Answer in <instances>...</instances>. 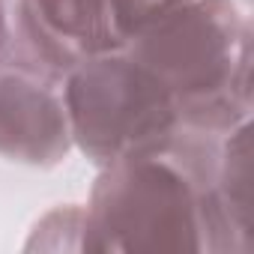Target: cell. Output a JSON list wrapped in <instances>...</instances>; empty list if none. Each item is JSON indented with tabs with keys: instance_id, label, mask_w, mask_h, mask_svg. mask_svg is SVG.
I'll return each instance as SVG.
<instances>
[{
	"instance_id": "cell-1",
	"label": "cell",
	"mask_w": 254,
	"mask_h": 254,
	"mask_svg": "<svg viewBox=\"0 0 254 254\" xmlns=\"http://www.w3.org/2000/svg\"><path fill=\"white\" fill-rule=\"evenodd\" d=\"M221 138L183 129L105 165L84 206V251L242 254L215 194Z\"/></svg>"
},
{
	"instance_id": "cell-2",
	"label": "cell",
	"mask_w": 254,
	"mask_h": 254,
	"mask_svg": "<svg viewBox=\"0 0 254 254\" xmlns=\"http://www.w3.org/2000/svg\"><path fill=\"white\" fill-rule=\"evenodd\" d=\"M126 51L165 87L186 129L221 138L251 120V27L236 0H180Z\"/></svg>"
},
{
	"instance_id": "cell-3",
	"label": "cell",
	"mask_w": 254,
	"mask_h": 254,
	"mask_svg": "<svg viewBox=\"0 0 254 254\" xmlns=\"http://www.w3.org/2000/svg\"><path fill=\"white\" fill-rule=\"evenodd\" d=\"M66 111L72 147L99 168L162 147L186 129L165 87L126 48L69 72Z\"/></svg>"
},
{
	"instance_id": "cell-4",
	"label": "cell",
	"mask_w": 254,
	"mask_h": 254,
	"mask_svg": "<svg viewBox=\"0 0 254 254\" xmlns=\"http://www.w3.org/2000/svg\"><path fill=\"white\" fill-rule=\"evenodd\" d=\"M66 78L27 45L6 39L0 54V159L54 168L72 150Z\"/></svg>"
},
{
	"instance_id": "cell-5",
	"label": "cell",
	"mask_w": 254,
	"mask_h": 254,
	"mask_svg": "<svg viewBox=\"0 0 254 254\" xmlns=\"http://www.w3.org/2000/svg\"><path fill=\"white\" fill-rule=\"evenodd\" d=\"M180 0H12V15L72 72L78 63L129 45Z\"/></svg>"
},
{
	"instance_id": "cell-6",
	"label": "cell",
	"mask_w": 254,
	"mask_h": 254,
	"mask_svg": "<svg viewBox=\"0 0 254 254\" xmlns=\"http://www.w3.org/2000/svg\"><path fill=\"white\" fill-rule=\"evenodd\" d=\"M248 135L251 120L230 129L218 144V165H215V194L221 212L242 245V254L251 251V194H248Z\"/></svg>"
},
{
	"instance_id": "cell-7",
	"label": "cell",
	"mask_w": 254,
	"mask_h": 254,
	"mask_svg": "<svg viewBox=\"0 0 254 254\" xmlns=\"http://www.w3.org/2000/svg\"><path fill=\"white\" fill-rule=\"evenodd\" d=\"M9 9H12V0H0V54H3L9 39Z\"/></svg>"
}]
</instances>
